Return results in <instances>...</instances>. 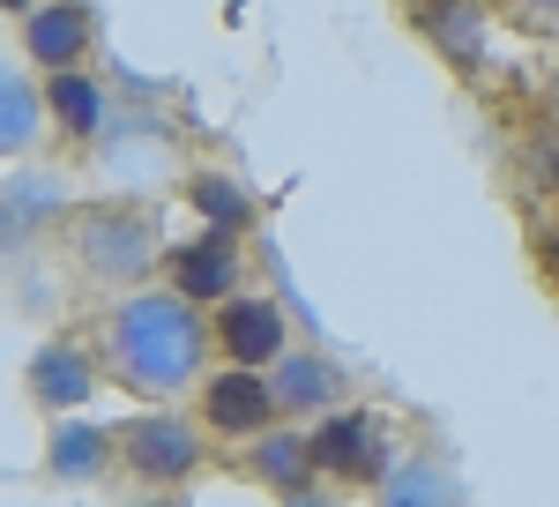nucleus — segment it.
Wrapping results in <instances>:
<instances>
[{
	"label": "nucleus",
	"instance_id": "1",
	"mask_svg": "<svg viewBox=\"0 0 559 507\" xmlns=\"http://www.w3.org/2000/svg\"><path fill=\"white\" fill-rule=\"evenodd\" d=\"M202 358H210V321L179 284L128 292L105 314V337H97V366L150 403H173L187 388H202Z\"/></svg>",
	"mask_w": 559,
	"mask_h": 507
},
{
	"label": "nucleus",
	"instance_id": "2",
	"mask_svg": "<svg viewBox=\"0 0 559 507\" xmlns=\"http://www.w3.org/2000/svg\"><path fill=\"white\" fill-rule=\"evenodd\" d=\"M306 448H313V470L336 477V485H381V470L395 463L388 456V418L366 411V403H329L321 425L306 433Z\"/></svg>",
	"mask_w": 559,
	"mask_h": 507
},
{
	"label": "nucleus",
	"instance_id": "3",
	"mask_svg": "<svg viewBox=\"0 0 559 507\" xmlns=\"http://www.w3.org/2000/svg\"><path fill=\"white\" fill-rule=\"evenodd\" d=\"M75 261H83L97 284H142V276H157V232H150V216L134 210H83L75 216Z\"/></svg>",
	"mask_w": 559,
	"mask_h": 507
},
{
	"label": "nucleus",
	"instance_id": "4",
	"mask_svg": "<svg viewBox=\"0 0 559 507\" xmlns=\"http://www.w3.org/2000/svg\"><path fill=\"white\" fill-rule=\"evenodd\" d=\"M120 463L142 485H187L194 470L210 463V440H202V425L173 418V411H142V418L120 425Z\"/></svg>",
	"mask_w": 559,
	"mask_h": 507
},
{
	"label": "nucleus",
	"instance_id": "5",
	"mask_svg": "<svg viewBox=\"0 0 559 507\" xmlns=\"http://www.w3.org/2000/svg\"><path fill=\"white\" fill-rule=\"evenodd\" d=\"M202 425L224 433V440H254L276 425V388H269V366H231L202 380Z\"/></svg>",
	"mask_w": 559,
	"mask_h": 507
},
{
	"label": "nucleus",
	"instance_id": "6",
	"mask_svg": "<svg viewBox=\"0 0 559 507\" xmlns=\"http://www.w3.org/2000/svg\"><path fill=\"white\" fill-rule=\"evenodd\" d=\"M210 343L231 358V366H269L284 351V306L261 292H231L216 298V321H210Z\"/></svg>",
	"mask_w": 559,
	"mask_h": 507
},
{
	"label": "nucleus",
	"instance_id": "7",
	"mask_svg": "<svg viewBox=\"0 0 559 507\" xmlns=\"http://www.w3.org/2000/svg\"><path fill=\"white\" fill-rule=\"evenodd\" d=\"M90 45H97L90 0H38V8L23 15V52L38 60L45 75H52V68H83Z\"/></svg>",
	"mask_w": 559,
	"mask_h": 507
},
{
	"label": "nucleus",
	"instance_id": "8",
	"mask_svg": "<svg viewBox=\"0 0 559 507\" xmlns=\"http://www.w3.org/2000/svg\"><path fill=\"white\" fill-rule=\"evenodd\" d=\"M165 284L194 298V306H216V298L239 292V232H202V239H187V247L165 254Z\"/></svg>",
	"mask_w": 559,
	"mask_h": 507
},
{
	"label": "nucleus",
	"instance_id": "9",
	"mask_svg": "<svg viewBox=\"0 0 559 507\" xmlns=\"http://www.w3.org/2000/svg\"><path fill=\"white\" fill-rule=\"evenodd\" d=\"M269 388H276V418H321L329 403H344V366L321 351H276L269 358Z\"/></svg>",
	"mask_w": 559,
	"mask_h": 507
},
{
	"label": "nucleus",
	"instance_id": "10",
	"mask_svg": "<svg viewBox=\"0 0 559 507\" xmlns=\"http://www.w3.org/2000/svg\"><path fill=\"white\" fill-rule=\"evenodd\" d=\"M247 470L276 500H321V470H313V448H306L299 425H269L247 440Z\"/></svg>",
	"mask_w": 559,
	"mask_h": 507
},
{
	"label": "nucleus",
	"instance_id": "11",
	"mask_svg": "<svg viewBox=\"0 0 559 507\" xmlns=\"http://www.w3.org/2000/svg\"><path fill=\"white\" fill-rule=\"evenodd\" d=\"M112 463H120V433H112V425L68 418V425H52V440H45V470H52L60 485H97Z\"/></svg>",
	"mask_w": 559,
	"mask_h": 507
},
{
	"label": "nucleus",
	"instance_id": "12",
	"mask_svg": "<svg viewBox=\"0 0 559 507\" xmlns=\"http://www.w3.org/2000/svg\"><path fill=\"white\" fill-rule=\"evenodd\" d=\"M90 396H97V358L83 343H45L31 358V403L38 411H83Z\"/></svg>",
	"mask_w": 559,
	"mask_h": 507
},
{
	"label": "nucleus",
	"instance_id": "13",
	"mask_svg": "<svg viewBox=\"0 0 559 507\" xmlns=\"http://www.w3.org/2000/svg\"><path fill=\"white\" fill-rule=\"evenodd\" d=\"M418 31L440 45L448 68L477 75V60H485V8L477 0H418Z\"/></svg>",
	"mask_w": 559,
	"mask_h": 507
},
{
	"label": "nucleus",
	"instance_id": "14",
	"mask_svg": "<svg viewBox=\"0 0 559 507\" xmlns=\"http://www.w3.org/2000/svg\"><path fill=\"white\" fill-rule=\"evenodd\" d=\"M45 113H52V127H60V134L90 142V134L105 127V90L90 83L83 68H52V75H45Z\"/></svg>",
	"mask_w": 559,
	"mask_h": 507
},
{
	"label": "nucleus",
	"instance_id": "15",
	"mask_svg": "<svg viewBox=\"0 0 559 507\" xmlns=\"http://www.w3.org/2000/svg\"><path fill=\"white\" fill-rule=\"evenodd\" d=\"M45 134V90L23 68H0V157H23Z\"/></svg>",
	"mask_w": 559,
	"mask_h": 507
},
{
	"label": "nucleus",
	"instance_id": "16",
	"mask_svg": "<svg viewBox=\"0 0 559 507\" xmlns=\"http://www.w3.org/2000/svg\"><path fill=\"white\" fill-rule=\"evenodd\" d=\"M187 202L210 216L216 232H247V224H254V194H247L231 172H194V179H187Z\"/></svg>",
	"mask_w": 559,
	"mask_h": 507
},
{
	"label": "nucleus",
	"instance_id": "17",
	"mask_svg": "<svg viewBox=\"0 0 559 507\" xmlns=\"http://www.w3.org/2000/svg\"><path fill=\"white\" fill-rule=\"evenodd\" d=\"M373 493H381L388 507H432V500H463V485H455V477H440L432 463H388Z\"/></svg>",
	"mask_w": 559,
	"mask_h": 507
},
{
	"label": "nucleus",
	"instance_id": "18",
	"mask_svg": "<svg viewBox=\"0 0 559 507\" xmlns=\"http://www.w3.org/2000/svg\"><path fill=\"white\" fill-rule=\"evenodd\" d=\"M522 165H530L537 179H545V194H559V142H537V150H530Z\"/></svg>",
	"mask_w": 559,
	"mask_h": 507
},
{
	"label": "nucleus",
	"instance_id": "19",
	"mask_svg": "<svg viewBox=\"0 0 559 507\" xmlns=\"http://www.w3.org/2000/svg\"><path fill=\"white\" fill-rule=\"evenodd\" d=\"M508 8H515V15H537V23H552V15H559V0H508Z\"/></svg>",
	"mask_w": 559,
	"mask_h": 507
},
{
	"label": "nucleus",
	"instance_id": "20",
	"mask_svg": "<svg viewBox=\"0 0 559 507\" xmlns=\"http://www.w3.org/2000/svg\"><path fill=\"white\" fill-rule=\"evenodd\" d=\"M0 8H8V15H31V8H38V0H0Z\"/></svg>",
	"mask_w": 559,
	"mask_h": 507
}]
</instances>
